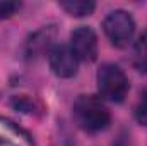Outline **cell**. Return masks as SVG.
Returning a JSON list of instances; mask_svg holds the SVG:
<instances>
[{
  "label": "cell",
  "instance_id": "1",
  "mask_svg": "<svg viewBox=\"0 0 147 146\" xmlns=\"http://www.w3.org/2000/svg\"><path fill=\"white\" fill-rule=\"evenodd\" d=\"M74 120L86 132L105 131L111 124V113L105 107L101 98L94 95H80L74 102Z\"/></svg>",
  "mask_w": 147,
  "mask_h": 146
},
{
  "label": "cell",
  "instance_id": "2",
  "mask_svg": "<svg viewBox=\"0 0 147 146\" xmlns=\"http://www.w3.org/2000/svg\"><path fill=\"white\" fill-rule=\"evenodd\" d=\"M96 81H98L99 96L113 103H121L130 91V83L127 74L116 64H110V62L103 64L98 69Z\"/></svg>",
  "mask_w": 147,
  "mask_h": 146
},
{
  "label": "cell",
  "instance_id": "3",
  "mask_svg": "<svg viewBox=\"0 0 147 146\" xmlns=\"http://www.w3.org/2000/svg\"><path fill=\"white\" fill-rule=\"evenodd\" d=\"M103 31L110 43L116 48H125L135 35V21L130 12L123 9L111 10L103 21Z\"/></svg>",
  "mask_w": 147,
  "mask_h": 146
},
{
  "label": "cell",
  "instance_id": "4",
  "mask_svg": "<svg viewBox=\"0 0 147 146\" xmlns=\"http://www.w3.org/2000/svg\"><path fill=\"white\" fill-rule=\"evenodd\" d=\"M69 46L79 62H94L98 59V36L89 26H77L70 33Z\"/></svg>",
  "mask_w": 147,
  "mask_h": 146
},
{
  "label": "cell",
  "instance_id": "5",
  "mask_svg": "<svg viewBox=\"0 0 147 146\" xmlns=\"http://www.w3.org/2000/svg\"><path fill=\"white\" fill-rule=\"evenodd\" d=\"M48 62H50V69L51 72L62 79H69L77 74L79 69V60L74 55L69 45L63 43H57L53 45V48L48 52Z\"/></svg>",
  "mask_w": 147,
  "mask_h": 146
},
{
  "label": "cell",
  "instance_id": "6",
  "mask_svg": "<svg viewBox=\"0 0 147 146\" xmlns=\"http://www.w3.org/2000/svg\"><path fill=\"white\" fill-rule=\"evenodd\" d=\"M53 40H55V29L51 26L38 29L24 43V57L28 60H34L41 57L45 52H50L53 48Z\"/></svg>",
  "mask_w": 147,
  "mask_h": 146
},
{
  "label": "cell",
  "instance_id": "7",
  "mask_svg": "<svg viewBox=\"0 0 147 146\" xmlns=\"http://www.w3.org/2000/svg\"><path fill=\"white\" fill-rule=\"evenodd\" d=\"M132 64L135 71L140 74H147V29L140 33L134 45V55H132Z\"/></svg>",
  "mask_w": 147,
  "mask_h": 146
},
{
  "label": "cell",
  "instance_id": "8",
  "mask_svg": "<svg viewBox=\"0 0 147 146\" xmlns=\"http://www.w3.org/2000/svg\"><path fill=\"white\" fill-rule=\"evenodd\" d=\"M60 9H63L72 17H86L91 16L96 9V3L91 0H63L58 3Z\"/></svg>",
  "mask_w": 147,
  "mask_h": 146
},
{
  "label": "cell",
  "instance_id": "9",
  "mask_svg": "<svg viewBox=\"0 0 147 146\" xmlns=\"http://www.w3.org/2000/svg\"><path fill=\"white\" fill-rule=\"evenodd\" d=\"M134 115H135V120H137L140 126H146L147 127V88H144V89L140 91V96H139V100H137Z\"/></svg>",
  "mask_w": 147,
  "mask_h": 146
},
{
  "label": "cell",
  "instance_id": "10",
  "mask_svg": "<svg viewBox=\"0 0 147 146\" xmlns=\"http://www.w3.org/2000/svg\"><path fill=\"white\" fill-rule=\"evenodd\" d=\"M21 9V2H0V19L12 17Z\"/></svg>",
  "mask_w": 147,
  "mask_h": 146
},
{
  "label": "cell",
  "instance_id": "11",
  "mask_svg": "<svg viewBox=\"0 0 147 146\" xmlns=\"http://www.w3.org/2000/svg\"><path fill=\"white\" fill-rule=\"evenodd\" d=\"M12 105L16 107L17 110H21V112H34V103H33V100H29L28 96H16L14 100H12Z\"/></svg>",
  "mask_w": 147,
  "mask_h": 146
}]
</instances>
